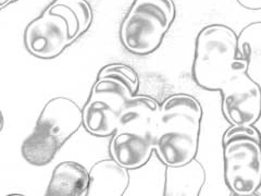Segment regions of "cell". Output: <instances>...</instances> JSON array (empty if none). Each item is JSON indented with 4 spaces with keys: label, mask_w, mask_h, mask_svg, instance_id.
<instances>
[{
    "label": "cell",
    "mask_w": 261,
    "mask_h": 196,
    "mask_svg": "<svg viewBox=\"0 0 261 196\" xmlns=\"http://www.w3.org/2000/svg\"><path fill=\"white\" fill-rule=\"evenodd\" d=\"M203 110L197 98L174 94L160 104L151 140L165 166H182L194 160L199 150Z\"/></svg>",
    "instance_id": "6da1fadb"
},
{
    "label": "cell",
    "mask_w": 261,
    "mask_h": 196,
    "mask_svg": "<svg viewBox=\"0 0 261 196\" xmlns=\"http://www.w3.org/2000/svg\"><path fill=\"white\" fill-rule=\"evenodd\" d=\"M238 37L224 24H210L200 30L192 65L194 82L200 88L221 93L248 76L246 61L238 57Z\"/></svg>",
    "instance_id": "7a4b0ae2"
},
{
    "label": "cell",
    "mask_w": 261,
    "mask_h": 196,
    "mask_svg": "<svg viewBox=\"0 0 261 196\" xmlns=\"http://www.w3.org/2000/svg\"><path fill=\"white\" fill-rule=\"evenodd\" d=\"M140 88L137 72L124 63H109L98 72L83 109V127L96 137L112 136L120 114Z\"/></svg>",
    "instance_id": "3957f363"
},
{
    "label": "cell",
    "mask_w": 261,
    "mask_h": 196,
    "mask_svg": "<svg viewBox=\"0 0 261 196\" xmlns=\"http://www.w3.org/2000/svg\"><path fill=\"white\" fill-rule=\"evenodd\" d=\"M83 127V109L71 98L57 96L47 102L33 132L23 141L22 157L30 165L45 167L61 147Z\"/></svg>",
    "instance_id": "277c9868"
},
{
    "label": "cell",
    "mask_w": 261,
    "mask_h": 196,
    "mask_svg": "<svg viewBox=\"0 0 261 196\" xmlns=\"http://www.w3.org/2000/svg\"><path fill=\"white\" fill-rule=\"evenodd\" d=\"M224 181L236 196L261 187V133L254 126H231L222 136Z\"/></svg>",
    "instance_id": "5b68a950"
},
{
    "label": "cell",
    "mask_w": 261,
    "mask_h": 196,
    "mask_svg": "<svg viewBox=\"0 0 261 196\" xmlns=\"http://www.w3.org/2000/svg\"><path fill=\"white\" fill-rule=\"evenodd\" d=\"M176 16L173 0H134L120 27V40L135 56H148L161 46Z\"/></svg>",
    "instance_id": "8992f818"
},
{
    "label": "cell",
    "mask_w": 261,
    "mask_h": 196,
    "mask_svg": "<svg viewBox=\"0 0 261 196\" xmlns=\"http://www.w3.org/2000/svg\"><path fill=\"white\" fill-rule=\"evenodd\" d=\"M23 42L29 54L42 60L59 57L75 42L71 36L68 22L62 15L51 11L49 7L38 18L24 29Z\"/></svg>",
    "instance_id": "52a82bcc"
},
{
    "label": "cell",
    "mask_w": 261,
    "mask_h": 196,
    "mask_svg": "<svg viewBox=\"0 0 261 196\" xmlns=\"http://www.w3.org/2000/svg\"><path fill=\"white\" fill-rule=\"evenodd\" d=\"M154 152L149 135L116 131L109 143V155L119 165L128 170H136L146 166Z\"/></svg>",
    "instance_id": "ba28073f"
},
{
    "label": "cell",
    "mask_w": 261,
    "mask_h": 196,
    "mask_svg": "<svg viewBox=\"0 0 261 196\" xmlns=\"http://www.w3.org/2000/svg\"><path fill=\"white\" fill-rule=\"evenodd\" d=\"M87 196H122L129 185V170L110 158L97 161L89 170Z\"/></svg>",
    "instance_id": "9c48e42d"
},
{
    "label": "cell",
    "mask_w": 261,
    "mask_h": 196,
    "mask_svg": "<svg viewBox=\"0 0 261 196\" xmlns=\"http://www.w3.org/2000/svg\"><path fill=\"white\" fill-rule=\"evenodd\" d=\"M89 170L82 163L65 160L53 171L46 190L47 196H83L89 185Z\"/></svg>",
    "instance_id": "30bf717a"
},
{
    "label": "cell",
    "mask_w": 261,
    "mask_h": 196,
    "mask_svg": "<svg viewBox=\"0 0 261 196\" xmlns=\"http://www.w3.org/2000/svg\"><path fill=\"white\" fill-rule=\"evenodd\" d=\"M205 182L206 170L196 158L182 166H166L163 195L198 196Z\"/></svg>",
    "instance_id": "8fae6325"
},
{
    "label": "cell",
    "mask_w": 261,
    "mask_h": 196,
    "mask_svg": "<svg viewBox=\"0 0 261 196\" xmlns=\"http://www.w3.org/2000/svg\"><path fill=\"white\" fill-rule=\"evenodd\" d=\"M159 107L160 104L154 98L135 95L120 114L117 131H129L150 136Z\"/></svg>",
    "instance_id": "7c38bea8"
},
{
    "label": "cell",
    "mask_w": 261,
    "mask_h": 196,
    "mask_svg": "<svg viewBox=\"0 0 261 196\" xmlns=\"http://www.w3.org/2000/svg\"><path fill=\"white\" fill-rule=\"evenodd\" d=\"M238 57L246 61L247 75L261 87V22L245 27L238 37Z\"/></svg>",
    "instance_id": "4fadbf2b"
},
{
    "label": "cell",
    "mask_w": 261,
    "mask_h": 196,
    "mask_svg": "<svg viewBox=\"0 0 261 196\" xmlns=\"http://www.w3.org/2000/svg\"><path fill=\"white\" fill-rule=\"evenodd\" d=\"M48 7L68 22L74 40L84 35L92 27L94 14L87 0H54Z\"/></svg>",
    "instance_id": "5bb4252c"
},
{
    "label": "cell",
    "mask_w": 261,
    "mask_h": 196,
    "mask_svg": "<svg viewBox=\"0 0 261 196\" xmlns=\"http://www.w3.org/2000/svg\"><path fill=\"white\" fill-rule=\"evenodd\" d=\"M241 7L247 10H261V0H236Z\"/></svg>",
    "instance_id": "9a60e30c"
},
{
    "label": "cell",
    "mask_w": 261,
    "mask_h": 196,
    "mask_svg": "<svg viewBox=\"0 0 261 196\" xmlns=\"http://www.w3.org/2000/svg\"><path fill=\"white\" fill-rule=\"evenodd\" d=\"M16 2H19V0H0V9H5L7 6L14 4Z\"/></svg>",
    "instance_id": "2e32d148"
}]
</instances>
